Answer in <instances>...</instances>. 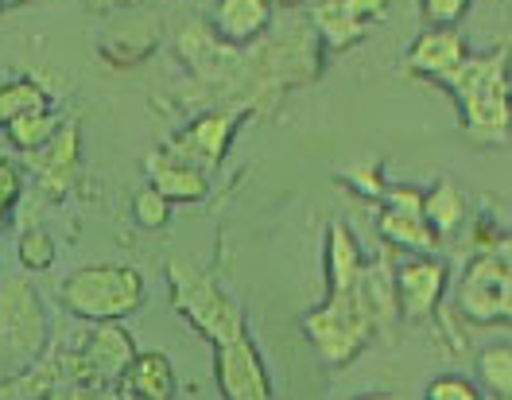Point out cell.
<instances>
[{"label": "cell", "instance_id": "1", "mask_svg": "<svg viewBox=\"0 0 512 400\" xmlns=\"http://www.w3.org/2000/svg\"><path fill=\"white\" fill-rule=\"evenodd\" d=\"M450 94L462 109V129L481 148L509 144L512 136V90H509V55L489 51L470 55L458 74L447 78Z\"/></svg>", "mask_w": 512, "mask_h": 400}, {"label": "cell", "instance_id": "2", "mask_svg": "<svg viewBox=\"0 0 512 400\" xmlns=\"http://www.w3.org/2000/svg\"><path fill=\"white\" fill-rule=\"evenodd\" d=\"M167 284H171V303H175V311H179L198 334H206V338L214 342V350L249 338L245 311L229 300L202 268H194L191 261H179V257H175V261L167 265Z\"/></svg>", "mask_w": 512, "mask_h": 400}, {"label": "cell", "instance_id": "3", "mask_svg": "<svg viewBox=\"0 0 512 400\" xmlns=\"http://www.w3.org/2000/svg\"><path fill=\"white\" fill-rule=\"evenodd\" d=\"M303 331L315 342L322 362L338 369L346 366V362H353L381 334V327H377V319H373L365 296H361V280H357V288H350V292H330L322 307L307 311Z\"/></svg>", "mask_w": 512, "mask_h": 400}, {"label": "cell", "instance_id": "4", "mask_svg": "<svg viewBox=\"0 0 512 400\" xmlns=\"http://www.w3.org/2000/svg\"><path fill=\"white\" fill-rule=\"evenodd\" d=\"M63 307L90 323H121L144 303V276L125 265H86L59 288Z\"/></svg>", "mask_w": 512, "mask_h": 400}, {"label": "cell", "instance_id": "5", "mask_svg": "<svg viewBox=\"0 0 512 400\" xmlns=\"http://www.w3.org/2000/svg\"><path fill=\"white\" fill-rule=\"evenodd\" d=\"M47 311L28 276H0V366L24 373L43 358Z\"/></svg>", "mask_w": 512, "mask_h": 400}, {"label": "cell", "instance_id": "6", "mask_svg": "<svg viewBox=\"0 0 512 400\" xmlns=\"http://www.w3.org/2000/svg\"><path fill=\"white\" fill-rule=\"evenodd\" d=\"M132 358H136L132 334L121 323H97L86 346L70 354V385L82 393H105L121 381Z\"/></svg>", "mask_w": 512, "mask_h": 400}, {"label": "cell", "instance_id": "7", "mask_svg": "<svg viewBox=\"0 0 512 400\" xmlns=\"http://www.w3.org/2000/svg\"><path fill=\"white\" fill-rule=\"evenodd\" d=\"M454 300L474 323H512V272L493 253H485L462 272Z\"/></svg>", "mask_w": 512, "mask_h": 400}, {"label": "cell", "instance_id": "8", "mask_svg": "<svg viewBox=\"0 0 512 400\" xmlns=\"http://www.w3.org/2000/svg\"><path fill=\"white\" fill-rule=\"evenodd\" d=\"M214 381H218L222 400H276L272 377L264 369L253 334L214 350Z\"/></svg>", "mask_w": 512, "mask_h": 400}, {"label": "cell", "instance_id": "9", "mask_svg": "<svg viewBox=\"0 0 512 400\" xmlns=\"http://www.w3.org/2000/svg\"><path fill=\"white\" fill-rule=\"evenodd\" d=\"M377 230H381V237L388 245L408 249L416 257H431V249L439 245L435 230L423 218V195L412 191V187H388L384 191Z\"/></svg>", "mask_w": 512, "mask_h": 400}, {"label": "cell", "instance_id": "10", "mask_svg": "<svg viewBox=\"0 0 512 400\" xmlns=\"http://www.w3.org/2000/svg\"><path fill=\"white\" fill-rule=\"evenodd\" d=\"M392 0H319L311 12V24L319 28V39L330 51H346L361 43L373 24L388 16Z\"/></svg>", "mask_w": 512, "mask_h": 400}, {"label": "cell", "instance_id": "11", "mask_svg": "<svg viewBox=\"0 0 512 400\" xmlns=\"http://www.w3.org/2000/svg\"><path fill=\"white\" fill-rule=\"evenodd\" d=\"M396 284V307L404 319H427L439 311V300L447 292V265L435 257H408L392 272Z\"/></svg>", "mask_w": 512, "mask_h": 400}, {"label": "cell", "instance_id": "12", "mask_svg": "<svg viewBox=\"0 0 512 400\" xmlns=\"http://www.w3.org/2000/svg\"><path fill=\"white\" fill-rule=\"evenodd\" d=\"M237 121H241V113L237 109H229V113H206V117H198L187 133H179L171 140V156L175 160H183V164L198 167V171H210V167L222 164L225 148H229V140L237 133Z\"/></svg>", "mask_w": 512, "mask_h": 400}, {"label": "cell", "instance_id": "13", "mask_svg": "<svg viewBox=\"0 0 512 400\" xmlns=\"http://www.w3.org/2000/svg\"><path fill=\"white\" fill-rule=\"evenodd\" d=\"M470 59V43L458 32H447V28H427L423 35L412 39L404 63L412 74L419 78H431V82H447L450 74H458L462 63Z\"/></svg>", "mask_w": 512, "mask_h": 400}, {"label": "cell", "instance_id": "14", "mask_svg": "<svg viewBox=\"0 0 512 400\" xmlns=\"http://www.w3.org/2000/svg\"><path fill=\"white\" fill-rule=\"evenodd\" d=\"M78 144H82V136H78V121H63V129L51 136V144H43L39 152L28 156V167L35 171L39 187H43L51 199L66 195V191H70V183H74Z\"/></svg>", "mask_w": 512, "mask_h": 400}, {"label": "cell", "instance_id": "15", "mask_svg": "<svg viewBox=\"0 0 512 400\" xmlns=\"http://www.w3.org/2000/svg\"><path fill=\"white\" fill-rule=\"evenodd\" d=\"M113 389L117 400H175V366L160 350L136 354Z\"/></svg>", "mask_w": 512, "mask_h": 400}, {"label": "cell", "instance_id": "16", "mask_svg": "<svg viewBox=\"0 0 512 400\" xmlns=\"http://www.w3.org/2000/svg\"><path fill=\"white\" fill-rule=\"evenodd\" d=\"M272 24V0H218L214 8V35L222 43H253Z\"/></svg>", "mask_w": 512, "mask_h": 400}, {"label": "cell", "instance_id": "17", "mask_svg": "<svg viewBox=\"0 0 512 400\" xmlns=\"http://www.w3.org/2000/svg\"><path fill=\"white\" fill-rule=\"evenodd\" d=\"M148 187H156L167 202H198L206 199V171L175 160L167 148L148 156Z\"/></svg>", "mask_w": 512, "mask_h": 400}, {"label": "cell", "instance_id": "18", "mask_svg": "<svg viewBox=\"0 0 512 400\" xmlns=\"http://www.w3.org/2000/svg\"><path fill=\"white\" fill-rule=\"evenodd\" d=\"M361 272H365L361 245L350 234V226L334 218L330 230H326V284H330V292H350V288H357Z\"/></svg>", "mask_w": 512, "mask_h": 400}, {"label": "cell", "instance_id": "19", "mask_svg": "<svg viewBox=\"0 0 512 400\" xmlns=\"http://www.w3.org/2000/svg\"><path fill=\"white\" fill-rule=\"evenodd\" d=\"M361 296L369 303V311H373V319H377V327L381 334H388L396 327V319H400V307H396V284H392V268L388 261H365V272H361Z\"/></svg>", "mask_w": 512, "mask_h": 400}, {"label": "cell", "instance_id": "20", "mask_svg": "<svg viewBox=\"0 0 512 400\" xmlns=\"http://www.w3.org/2000/svg\"><path fill=\"white\" fill-rule=\"evenodd\" d=\"M423 218H427V226L435 230L439 241L450 234H458L462 222H466V195H462V187H454L450 179L435 183V187L423 195Z\"/></svg>", "mask_w": 512, "mask_h": 400}, {"label": "cell", "instance_id": "21", "mask_svg": "<svg viewBox=\"0 0 512 400\" xmlns=\"http://www.w3.org/2000/svg\"><path fill=\"white\" fill-rule=\"evenodd\" d=\"M63 129V117L59 113H51V109H35V113H24V117H16L4 133L8 140L20 148V152H39L43 144H51V136Z\"/></svg>", "mask_w": 512, "mask_h": 400}, {"label": "cell", "instance_id": "22", "mask_svg": "<svg viewBox=\"0 0 512 400\" xmlns=\"http://www.w3.org/2000/svg\"><path fill=\"white\" fill-rule=\"evenodd\" d=\"M35 109H51L47 105V90L32 82V78H16V82H4L0 86V129H8L16 117L35 113Z\"/></svg>", "mask_w": 512, "mask_h": 400}, {"label": "cell", "instance_id": "23", "mask_svg": "<svg viewBox=\"0 0 512 400\" xmlns=\"http://www.w3.org/2000/svg\"><path fill=\"white\" fill-rule=\"evenodd\" d=\"M478 377L497 400H512V342H493L481 350Z\"/></svg>", "mask_w": 512, "mask_h": 400}, {"label": "cell", "instance_id": "24", "mask_svg": "<svg viewBox=\"0 0 512 400\" xmlns=\"http://www.w3.org/2000/svg\"><path fill=\"white\" fill-rule=\"evenodd\" d=\"M470 8H474V0H419L423 24L427 28H447V32H454L466 20Z\"/></svg>", "mask_w": 512, "mask_h": 400}, {"label": "cell", "instance_id": "25", "mask_svg": "<svg viewBox=\"0 0 512 400\" xmlns=\"http://www.w3.org/2000/svg\"><path fill=\"white\" fill-rule=\"evenodd\" d=\"M16 257H20V265L28 268V272H47V268L55 265V241L43 230H28V234L20 237V245H16Z\"/></svg>", "mask_w": 512, "mask_h": 400}, {"label": "cell", "instance_id": "26", "mask_svg": "<svg viewBox=\"0 0 512 400\" xmlns=\"http://www.w3.org/2000/svg\"><path fill=\"white\" fill-rule=\"evenodd\" d=\"M132 218L144 226V230H160L171 218V202L163 199L156 187H144L136 199H132Z\"/></svg>", "mask_w": 512, "mask_h": 400}, {"label": "cell", "instance_id": "27", "mask_svg": "<svg viewBox=\"0 0 512 400\" xmlns=\"http://www.w3.org/2000/svg\"><path fill=\"white\" fill-rule=\"evenodd\" d=\"M427 400H481V389L466 377L447 373V377H435L427 385Z\"/></svg>", "mask_w": 512, "mask_h": 400}, {"label": "cell", "instance_id": "28", "mask_svg": "<svg viewBox=\"0 0 512 400\" xmlns=\"http://www.w3.org/2000/svg\"><path fill=\"white\" fill-rule=\"evenodd\" d=\"M342 179H350L353 187L361 191V195H369V199H384V179H381V164L377 160H365V164H353L342 171Z\"/></svg>", "mask_w": 512, "mask_h": 400}, {"label": "cell", "instance_id": "29", "mask_svg": "<svg viewBox=\"0 0 512 400\" xmlns=\"http://www.w3.org/2000/svg\"><path fill=\"white\" fill-rule=\"evenodd\" d=\"M20 191H24L20 167L12 164V160H4V156H0V202H4V206H12V202L20 199Z\"/></svg>", "mask_w": 512, "mask_h": 400}, {"label": "cell", "instance_id": "30", "mask_svg": "<svg viewBox=\"0 0 512 400\" xmlns=\"http://www.w3.org/2000/svg\"><path fill=\"white\" fill-rule=\"evenodd\" d=\"M90 8H97V12H113V8H132L136 0H86Z\"/></svg>", "mask_w": 512, "mask_h": 400}, {"label": "cell", "instance_id": "31", "mask_svg": "<svg viewBox=\"0 0 512 400\" xmlns=\"http://www.w3.org/2000/svg\"><path fill=\"white\" fill-rule=\"evenodd\" d=\"M493 257H497V261H501V265L512 272V237H505V241L497 245V253H493Z\"/></svg>", "mask_w": 512, "mask_h": 400}, {"label": "cell", "instance_id": "32", "mask_svg": "<svg viewBox=\"0 0 512 400\" xmlns=\"http://www.w3.org/2000/svg\"><path fill=\"white\" fill-rule=\"evenodd\" d=\"M8 210H12V206H4V202H0V234H4V226H8Z\"/></svg>", "mask_w": 512, "mask_h": 400}, {"label": "cell", "instance_id": "33", "mask_svg": "<svg viewBox=\"0 0 512 400\" xmlns=\"http://www.w3.org/2000/svg\"><path fill=\"white\" fill-rule=\"evenodd\" d=\"M361 400H396V397H388V393H377V397H361Z\"/></svg>", "mask_w": 512, "mask_h": 400}, {"label": "cell", "instance_id": "34", "mask_svg": "<svg viewBox=\"0 0 512 400\" xmlns=\"http://www.w3.org/2000/svg\"><path fill=\"white\" fill-rule=\"evenodd\" d=\"M4 4H24V0H4Z\"/></svg>", "mask_w": 512, "mask_h": 400}, {"label": "cell", "instance_id": "35", "mask_svg": "<svg viewBox=\"0 0 512 400\" xmlns=\"http://www.w3.org/2000/svg\"><path fill=\"white\" fill-rule=\"evenodd\" d=\"M284 4H303V0H284Z\"/></svg>", "mask_w": 512, "mask_h": 400}, {"label": "cell", "instance_id": "36", "mask_svg": "<svg viewBox=\"0 0 512 400\" xmlns=\"http://www.w3.org/2000/svg\"><path fill=\"white\" fill-rule=\"evenodd\" d=\"M0 8H4V0H0Z\"/></svg>", "mask_w": 512, "mask_h": 400}]
</instances>
